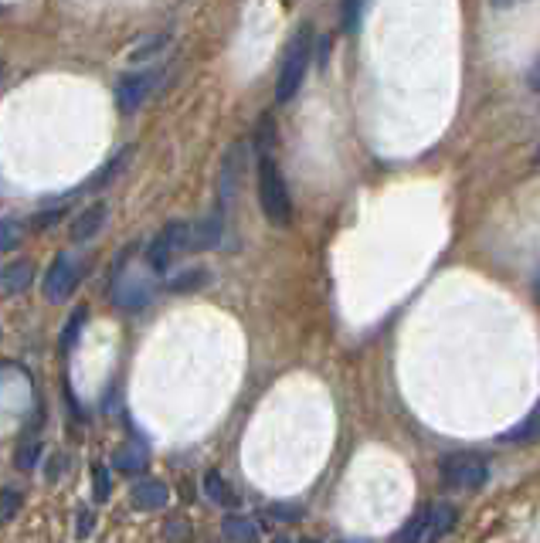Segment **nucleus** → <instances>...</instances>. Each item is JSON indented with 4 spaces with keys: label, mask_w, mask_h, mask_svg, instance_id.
<instances>
[{
    "label": "nucleus",
    "mask_w": 540,
    "mask_h": 543,
    "mask_svg": "<svg viewBox=\"0 0 540 543\" xmlns=\"http://www.w3.org/2000/svg\"><path fill=\"white\" fill-rule=\"evenodd\" d=\"M167 41H170V34H153V38L143 41V45L136 48V51H130V62H147V58L157 55V51L164 48Z\"/></svg>",
    "instance_id": "nucleus-20"
},
{
    "label": "nucleus",
    "mask_w": 540,
    "mask_h": 543,
    "mask_svg": "<svg viewBox=\"0 0 540 543\" xmlns=\"http://www.w3.org/2000/svg\"><path fill=\"white\" fill-rule=\"evenodd\" d=\"M79 279H82V262L72 252H62L45 275V299L48 303H65L75 292V286H79Z\"/></svg>",
    "instance_id": "nucleus-5"
},
{
    "label": "nucleus",
    "mask_w": 540,
    "mask_h": 543,
    "mask_svg": "<svg viewBox=\"0 0 540 543\" xmlns=\"http://www.w3.org/2000/svg\"><path fill=\"white\" fill-rule=\"evenodd\" d=\"M221 530H225V537L231 543H259V527L248 516H225Z\"/></svg>",
    "instance_id": "nucleus-14"
},
{
    "label": "nucleus",
    "mask_w": 540,
    "mask_h": 543,
    "mask_svg": "<svg viewBox=\"0 0 540 543\" xmlns=\"http://www.w3.org/2000/svg\"><path fill=\"white\" fill-rule=\"evenodd\" d=\"M130 153H133V150H130V146H126V150H123V153H116V157H113V163H109V167H106V170H99V174H96V177H92V180H89V184H85V191H96V187H102V184H109V180H113V177L119 174V167H123V163H126V160H130Z\"/></svg>",
    "instance_id": "nucleus-17"
},
{
    "label": "nucleus",
    "mask_w": 540,
    "mask_h": 543,
    "mask_svg": "<svg viewBox=\"0 0 540 543\" xmlns=\"http://www.w3.org/2000/svg\"><path fill=\"white\" fill-rule=\"evenodd\" d=\"M204 493H208V499H214V503H231V496H228V489H225V479L218 476V472H208L204 476Z\"/></svg>",
    "instance_id": "nucleus-21"
},
{
    "label": "nucleus",
    "mask_w": 540,
    "mask_h": 543,
    "mask_svg": "<svg viewBox=\"0 0 540 543\" xmlns=\"http://www.w3.org/2000/svg\"><path fill=\"white\" fill-rule=\"evenodd\" d=\"M21 238H24V224L14 218H4V224H0V248L14 252V248L21 245Z\"/></svg>",
    "instance_id": "nucleus-18"
},
{
    "label": "nucleus",
    "mask_w": 540,
    "mask_h": 543,
    "mask_svg": "<svg viewBox=\"0 0 540 543\" xmlns=\"http://www.w3.org/2000/svg\"><path fill=\"white\" fill-rule=\"evenodd\" d=\"M106 204H89L85 211H79V218H75V224H72V238L75 241H89L96 231L102 228V221H106Z\"/></svg>",
    "instance_id": "nucleus-11"
},
{
    "label": "nucleus",
    "mask_w": 540,
    "mask_h": 543,
    "mask_svg": "<svg viewBox=\"0 0 540 543\" xmlns=\"http://www.w3.org/2000/svg\"><path fill=\"white\" fill-rule=\"evenodd\" d=\"M425 527H428V506L422 513H415L411 520L401 527L398 533H394V540L391 543H422V537H425Z\"/></svg>",
    "instance_id": "nucleus-16"
},
{
    "label": "nucleus",
    "mask_w": 540,
    "mask_h": 543,
    "mask_svg": "<svg viewBox=\"0 0 540 543\" xmlns=\"http://www.w3.org/2000/svg\"><path fill=\"white\" fill-rule=\"evenodd\" d=\"M221 235H225V211H211L208 218L197 224L194 231V248H218L221 245Z\"/></svg>",
    "instance_id": "nucleus-10"
},
{
    "label": "nucleus",
    "mask_w": 540,
    "mask_h": 543,
    "mask_svg": "<svg viewBox=\"0 0 540 543\" xmlns=\"http://www.w3.org/2000/svg\"><path fill=\"white\" fill-rule=\"evenodd\" d=\"M276 543H293V540H289V537H279Z\"/></svg>",
    "instance_id": "nucleus-33"
},
{
    "label": "nucleus",
    "mask_w": 540,
    "mask_h": 543,
    "mask_svg": "<svg viewBox=\"0 0 540 543\" xmlns=\"http://www.w3.org/2000/svg\"><path fill=\"white\" fill-rule=\"evenodd\" d=\"M58 218H62V211H45V214H41V218H38V228H48V224H55Z\"/></svg>",
    "instance_id": "nucleus-29"
},
{
    "label": "nucleus",
    "mask_w": 540,
    "mask_h": 543,
    "mask_svg": "<svg viewBox=\"0 0 540 543\" xmlns=\"http://www.w3.org/2000/svg\"><path fill=\"white\" fill-rule=\"evenodd\" d=\"M452 527H456V506L449 503L428 506V527H425L422 543H439L442 537H449Z\"/></svg>",
    "instance_id": "nucleus-8"
},
{
    "label": "nucleus",
    "mask_w": 540,
    "mask_h": 543,
    "mask_svg": "<svg viewBox=\"0 0 540 543\" xmlns=\"http://www.w3.org/2000/svg\"><path fill=\"white\" fill-rule=\"evenodd\" d=\"M347 543H367V540H347Z\"/></svg>",
    "instance_id": "nucleus-34"
},
{
    "label": "nucleus",
    "mask_w": 540,
    "mask_h": 543,
    "mask_svg": "<svg viewBox=\"0 0 540 543\" xmlns=\"http://www.w3.org/2000/svg\"><path fill=\"white\" fill-rule=\"evenodd\" d=\"M367 0H344V28L357 31L360 28V17H364Z\"/></svg>",
    "instance_id": "nucleus-23"
},
{
    "label": "nucleus",
    "mask_w": 540,
    "mask_h": 543,
    "mask_svg": "<svg viewBox=\"0 0 540 543\" xmlns=\"http://www.w3.org/2000/svg\"><path fill=\"white\" fill-rule=\"evenodd\" d=\"M153 299V286L147 279H140V275H116L113 279V303L119 309H143Z\"/></svg>",
    "instance_id": "nucleus-7"
},
{
    "label": "nucleus",
    "mask_w": 540,
    "mask_h": 543,
    "mask_svg": "<svg viewBox=\"0 0 540 543\" xmlns=\"http://www.w3.org/2000/svg\"><path fill=\"white\" fill-rule=\"evenodd\" d=\"M534 438H540V401L534 404V411L520 421L517 428H510L507 435H503V442H517V445H524V442H534Z\"/></svg>",
    "instance_id": "nucleus-15"
},
{
    "label": "nucleus",
    "mask_w": 540,
    "mask_h": 543,
    "mask_svg": "<svg viewBox=\"0 0 540 543\" xmlns=\"http://www.w3.org/2000/svg\"><path fill=\"white\" fill-rule=\"evenodd\" d=\"M299 543H320V540H313V537H306V540H299Z\"/></svg>",
    "instance_id": "nucleus-32"
},
{
    "label": "nucleus",
    "mask_w": 540,
    "mask_h": 543,
    "mask_svg": "<svg viewBox=\"0 0 540 543\" xmlns=\"http://www.w3.org/2000/svg\"><path fill=\"white\" fill-rule=\"evenodd\" d=\"M79 520H82V523H79V527H75V533H79V537H85V533H89V516L82 513Z\"/></svg>",
    "instance_id": "nucleus-30"
},
{
    "label": "nucleus",
    "mask_w": 540,
    "mask_h": 543,
    "mask_svg": "<svg viewBox=\"0 0 540 543\" xmlns=\"http://www.w3.org/2000/svg\"><path fill=\"white\" fill-rule=\"evenodd\" d=\"M191 238H194V231L187 228V221H170L167 228L150 241L147 265H150L153 272H167L170 265H174V258H177L180 252H187V245L194 248Z\"/></svg>",
    "instance_id": "nucleus-4"
},
{
    "label": "nucleus",
    "mask_w": 540,
    "mask_h": 543,
    "mask_svg": "<svg viewBox=\"0 0 540 543\" xmlns=\"http://www.w3.org/2000/svg\"><path fill=\"white\" fill-rule=\"evenodd\" d=\"M38 455H41V445L31 442L28 448H21V452H17V465H21V469H31V465L38 462Z\"/></svg>",
    "instance_id": "nucleus-25"
},
{
    "label": "nucleus",
    "mask_w": 540,
    "mask_h": 543,
    "mask_svg": "<svg viewBox=\"0 0 540 543\" xmlns=\"http://www.w3.org/2000/svg\"><path fill=\"white\" fill-rule=\"evenodd\" d=\"M92 479H96V499H99V503H106V499H109V489H113V482H109L106 469L99 465V469L92 472Z\"/></svg>",
    "instance_id": "nucleus-24"
},
{
    "label": "nucleus",
    "mask_w": 540,
    "mask_h": 543,
    "mask_svg": "<svg viewBox=\"0 0 540 543\" xmlns=\"http://www.w3.org/2000/svg\"><path fill=\"white\" fill-rule=\"evenodd\" d=\"M269 516H282V520H296L299 506H269Z\"/></svg>",
    "instance_id": "nucleus-27"
},
{
    "label": "nucleus",
    "mask_w": 540,
    "mask_h": 543,
    "mask_svg": "<svg viewBox=\"0 0 540 543\" xmlns=\"http://www.w3.org/2000/svg\"><path fill=\"white\" fill-rule=\"evenodd\" d=\"M113 465L123 472H140L147 465V445L143 442H126L123 448H116L113 455Z\"/></svg>",
    "instance_id": "nucleus-13"
},
{
    "label": "nucleus",
    "mask_w": 540,
    "mask_h": 543,
    "mask_svg": "<svg viewBox=\"0 0 540 543\" xmlns=\"http://www.w3.org/2000/svg\"><path fill=\"white\" fill-rule=\"evenodd\" d=\"M167 486L160 479H147V482H136L133 486V506L136 510H160V506H167Z\"/></svg>",
    "instance_id": "nucleus-9"
},
{
    "label": "nucleus",
    "mask_w": 540,
    "mask_h": 543,
    "mask_svg": "<svg viewBox=\"0 0 540 543\" xmlns=\"http://www.w3.org/2000/svg\"><path fill=\"white\" fill-rule=\"evenodd\" d=\"M513 4H520V0H493V7H513Z\"/></svg>",
    "instance_id": "nucleus-31"
},
{
    "label": "nucleus",
    "mask_w": 540,
    "mask_h": 543,
    "mask_svg": "<svg viewBox=\"0 0 540 543\" xmlns=\"http://www.w3.org/2000/svg\"><path fill=\"white\" fill-rule=\"evenodd\" d=\"M442 482L452 489H479L490 479V465L476 452H452L442 459Z\"/></svg>",
    "instance_id": "nucleus-3"
},
{
    "label": "nucleus",
    "mask_w": 540,
    "mask_h": 543,
    "mask_svg": "<svg viewBox=\"0 0 540 543\" xmlns=\"http://www.w3.org/2000/svg\"><path fill=\"white\" fill-rule=\"evenodd\" d=\"M85 309H75L72 313V320H68L65 326V333H62V350H72L75 347V340H79V333H82V326H85Z\"/></svg>",
    "instance_id": "nucleus-22"
},
{
    "label": "nucleus",
    "mask_w": 540,
    "mask_h": 543,
    "mask_svg": "<svg viewBox=\"0 0 540 543\" xmlns=\"http://www.w3.org/2000/svg\"><path fill=\"white\" fill-rule=\"evenodd\" d=\"M259 201L265 221L276 224V228H289V221H293V197H289V187L279 174V163L272 157V150H259Z\"/></svg>",
    "instance_id": "nucleus-1"
},
{
    "label": "nucleus",
    "mask_w": 540,
    "mask_h": 543,
    "mask_svg": "<svg viewBox=\"0 0 540 543\" xmlns=\"http://www.w3.org/2000/svg\"><path fill=\"white\" fill-rule=\"evenodd\" d=\"M157 82H160V72L157 68H150V72H136V75H126L123 82L116 85V106L119 112H136L143 106V102L150 99V92L157 89Z\"/></svg>",
    "instance_id": "nucleus-6"
},
{
    "label": "nucleus",
    "mask_w": 540,
    "mask_h": 543,
    "mask_svg": "<svg viewBox=\"0 0 540 543\" xmlns=\"http://www.w3.org/2000/svg\"><path fill=\"white\" fill-rule=\"evenodd\" d=\"M34 282V265L31 262H7L4 265V292L7 296H17Z\"/></svg>",
    "instance_id": "nucleus-12"
},
{
    "label": "nucleus",
    "mask_w": 540,
    "mask_h": 543,
    "mask_svg": "<svg viewBox=\"0 0 540 543\" xmlns=\"http://www.w3.org/2000/svg\"><path fill=\"white\" fill-rule=\"evenodd\" d=\"M17 513V493L14 489H4V520H14Z\"/></svg>",
    "instance_id": "nucleus-26"
},
{
    "label": "nucleus",
    "mask_w": 540,
    "mask_h": 543,
    "mask_svg": "<svg viewBox=\"0 0 540 543\" xmlns=\"http://www.w3.org/2000/svg\"><path fill=\"white\" fill-rule=\"evenodd\" d=\"M310 55H313L310 28H299V34L293 38V45H289V51H286V58H282L279 82H276V102L296 99V92L303 89L306 68H310Z\"/></svg>",
    "instance_id": "nucleus-2"
},
{
    "label": "nucleus",
    "mask_w": 540,
    "mask_h": 543,
    "mask_svg": "<svg viewBox=\"0 0 540 543\" xmlns=\"http://www.w3.org/2000/svg\"><path fill=\"white\" fill-rule=\"evenodd\" d=\"M527 85H530V89H534V92H540V58H537L534 65H530V72H527Z\"/></svg>",
    "instance_id": "nucleus-28"
},
{
    "label": "nucleus",
    "mask_w": 540,
    "mask_h": 543,
    "mask_svg": "<svg viewBox=\"0 0 540 543\" xmlns=\"http://www.w3.org/2000/svg\"><path fill=\"white\" fill-rule=\"evenodd\" d=\"M208 282V275H204L201 269H191V272H180L177 279H170V292H194L197 286H204Z\"/></svg>",
    "instance_id": "nucleus-19"
}]
</instances>
